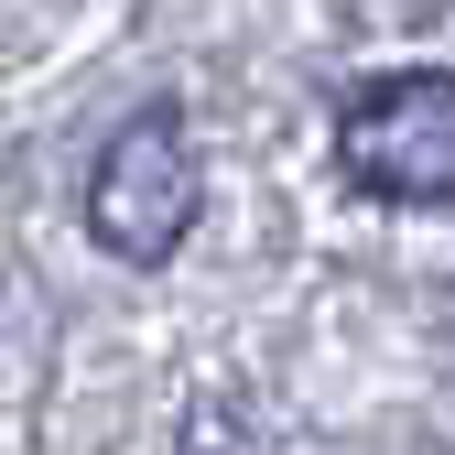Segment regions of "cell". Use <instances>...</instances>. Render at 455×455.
Wrapping results in <instances>:
<instances>
[{
  "label": "cell",
  "instance_id": "obj_1",
  "mask_svg": "<svg viewBox=\"0 0 455 455\" xmlns=\"http://www.w3.org/2000/svg\"><path fill=\"white\" fill-rule=\"evenodd\" d=\"M336 163L379 206H444L455 196V76L412 66V76L358 87L336 108Z\"/></svg>",
  "mask_w": 455,
  "mask_h": 455
},
{
  "label": "cell",
  "instance_id": "obj_2",
  "mask_svg": "<svg viewBox=\"0 0 455 455\" xmlns=\"http://www.w3.org/2000/svg\"><path fill=\"white\" fill-rule=\"evenodd\" d=\"M206 206V174H196V141L174 108H141V120H120V141L98 152V174H87V228H98V250L108 260H174L185 250V228Z\"/></svg>",
  "mask_w": 455,
  "mask_h": 455
}]
</instances>
